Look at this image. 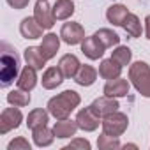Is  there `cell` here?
Returning <instances> with one entry per match:
<instances>
[{
  "label": "cell",
  "instance_id": "52a82bcc",
  "mask_svg": "<svg viewBox=\"0 0 150 150\" xmlns=\"http://www.w3.org/2000/svg\"><path fill=\"white\" fill-rule=\"evenodd\" d=\"M34 18L44 30H50L57 21L53 14V7L48 4V0H37V4L34 7Z\"/></svg>",
  "mask_w": 150,
  "mask_h": 150
},
{
  "label": "cell",
  "instance_id": "9a60e30c",
  "mask_svg": "<svg viewBox=\"0 0 150 150\" xmlns=\"http://www.w3.org/2000/svg\"><path fill=\"white\" fill-rule=\"evenodd\" d=\"M64 72L60 71V67H48L46 71H44V74H42V87L46 88V90H53V88H57V87H60L62 85V81H64Z\"/></svg>",
  "mask_w": 150,
  "mask_h": 150
},
{
  "label": "cell",
  "instance_id": "1f68e13d",
  "mask_svg": "<svg viewBox=\"0 0 150 150\" xmlns=\"http://www.w3.org/2000/svg\"><path fill=\"white\" fill-rule=\"evenodd\" d=\"M7 4L13 7V9H25L28 4H30V0H7Z\"/></svg>",
  "mask_w": 150,
  "mask_h": 150
},
{
  "label": "cell",
  "instance_id": "ac0fdd59",
  "mask_svg": "<svg viewBox=\"0 0 150 150\" xmlns=\"http://www.w3.org/2000/svg\"><path fill=\"white\" fill-rule=\"evenodd\" d=\"M23 58H25L27 65H30V67H34L37 71H41L46 65V57L42 55L41 48H37V46H28L23 51Z\"/></svg>",
  "mask_w": 150,
  "mask_h": 150
},
{
  "label": "cell",
  "instance_id": "2e32d148",
  "mask_svg": "<svg viewBox=\"0 0 150 150\" xmlns=\"http://www.w3.org/2000/svg\"><path fill=\"white\" fill-rule=\"evenodd\" d=\"M78 129H80V127H78L76 120H69V118H62V120L55 122V125H53V132H55V136L60 138V139H65V138L74 136Z\"/></svg>",
  "mask_w": 150,
  "mask_h": 150
},
{
  "label": "cell",
  "instance_id": "277c9868",
  "mask_svg": "<svg viewBox=\"0 0 150 150\" xmlns=\"http://www.w3.org/2000/svg\"><path fill=\"white\" fill-rule=\"evenodd\" d=\"M127 125H129V118L125 113H120V111H115V113H110L103 118L101 122V127H103V132L110 134V136H122L125 131H127Z\"/></svg>",
  "mask_w": 150,
  "mask_h": 150
},
{
  "label": "cell",
  "instance_id": "d6986e66",
  "mask_svg": "<svg viewBox=\"0 0 150 150\" xmlns=\"http://www.w3.org/2000/svg\"><path fill=\"white\" fill-rule=\"evenodd\" d=\"M58 67H60V71L64 72L65 78H74V76H76V72H78V69L81 67V64H80V60H78L76 55L67 53V55H64V57L60 58Z\"/></svg>",
  "mask_w": 150,
  "mask_h": 150
},
{
  "label": "cell",
  "instance_id": "cb8c5ba5",
  "mask_svg": "<svg viewBox=\"0 0 150 150\" xmlns=\"http://www.w3.org/2000/svg\"><path fill=\"white\" fill-rule=\"evenodd\" d=\"M48 120H50V111H46L44 108H35L27 117V127L35 129L41 125H48Z\"/></svg>",
  "mask_w": 150,
  "mask_h": 150
},
{
  "label": "cell",
  "instance_id": "e0dca14e",
  "mask_svg": "<svg viewBox=\"0 0 150 150\" xmlns=\"http://www.w3.org/2000/svg\"><path fill=\"white\" fill-rule=\"evenodd\" d=\"M122 69H124V67H122L117 60L106 58V60H103V62L99 64V76H101L103 80H115V78L120 76Z\"/></svg>",
  "mask_w": 150,
  "mask_h": 150
},
{
  "label": "cell",
  "instance_id": "484cf974",
  "mask_svg": "<svg viewBox=\"0 0 150 150\" xmlns=\"http://www.w3.org/2000/svg\"><path fill=\"white\" fill-rule=\"evenodd\" d=\"M96 37L106 46V48H113V46H118L120 44V35L117 32H113L111 28H99L96 32Z\"/></svg>",
  "mask_w": 150,
  "mask_h": 150
},
{
  "label": "cell",
  "instance_id": "4fadbf2b",
  "mask_svg": "<svg viewBox=\"0 0 150 150\" xmlns=\"http://www.w3.org/2000/svg\"><path fill=\"white\" fill-rule=\"evenodd\" d=\"M39 48H41L42 55L46 57V60L55 58V55H57V51H58V48H60V35H57V34H53V32L42 35V41H41V46H39Z\"/></svg>",
  "mask_w": 150,
  "mask_h": 150
},
{
  "label": "cell",
  "instance_id": "f1b7e54d",
  "mask_svg": "<svg viewBox=\"0 0 150 150\" xmlns=\"http://www.w3.org/2000/svg\"><path fill=\"white\" fill-rule=\"evenodd\" d=\"M97 146H99V150H113V148H120L122 145L117 136H110V134L103 132L97 138Z\"/></svg>",
  "mask_w": 150,
  "mask_h": 150
},
{
  "label": "cell",
  "instance_id": "44dd1931",
  "mask_svg": "<svg viewBox=\"0 0 150 150\" xmlns=\"http://www.w3.org/2000/svg\"><path fill=\"white\" fill-rule=\"evenodd\" d=\"M127 14H129V9H127L125 6H122V4H113V6H110L108 11H106V20H108L113 27H122L124 21H125V18H127Z\"/></svg>",
  "mask_w": 150,
  "mask_h": 150
},
{
  "label": "cell",
  "instance_id": "7402d4cb",
  "mask_svg": "<svg viewBox=\"0 0 150 150\" xmlns=\"http://www.w3.org/2000/svg\"><path fill=\"white\" fill-rule=\"evenodd\" d=\"M32 138H34V143L42 148V146H50L57 136H55L53 129H50L48 125H41V127L32 129Z\"/></svg>",
  "mask_w": 150,
  "mask_h": 150
},
{
  "label": "cell",
  "instance_id": "d6a6232c",
  "mask_svg": "<svg viewBox=\"0 0 150 150\" xmlns=\"http://www.w3.org/2000/svg\"><path fill=\"white\" fill-rule=\"evenodd\" d=\"M145 35H146V39L150 41V14L145 18Z\"/></svg>",
  "mask_w": 150,
  "mask_h": 150
},
{
  "label": "cell",
  "instance_id": "ba28073f",
  "mask_svg": "<svg viewBox=\"0 0 150 150\" xmlns=\"http://www.w3.org/2000/svg\"><path fill=\"white\" fill-rule=\"evenodd\" d=\"M90 108H92V111L97 115V117H101V118H104L106 115H110V113H115V111H118V108H120V104H118V101H117V97H110V96H103V97H97L92 104H90Z\"/></svg>",
  "mask_w": 150,
  "mask_h": 150
},
{
  "label": "cell",
  "instance_id": "f546056e",
  "mask_svg": "<svg viewBox=\"0 0 150 150\" xmlns=\"http://www.w3.org/2000/svg\"><path fill=\"white\" fill-rule=\"evenodd\" d=\"M30 148L32 146H30L28 139H25V138H14L7 145V150H30Z\"/></svg>",
  "mask_w": 150,
  "mask_h": 150
},
{
  "label": "cell",
  "instance_id": "8fae6325",
  "mask_svg": "<svg viewBox=\"0 0 150 150\" xmlns=\"http://www.w3.org/2000/svg\"><path fill=\"white\" fill-rule=\"evenodd\" d=\"M104 96H110V97H125L129 94V81L124 80V78H115V80H108V83L104 85L103 88Z\"/></svg>",
  "mask_w": 150,
  "mask_h": 150
},
{
  "label": "cell",
  "instance_id": "ffe728a7",
  "mask_svg": "<svg viewBox=\"0 0 150 150\" xmlns=\"http://www.w3.org/2000/svg\"><path fill=\"white\" fill-rule=\"evenodd\" d=\"M96 80H97V71H96V67H92L88 64L81 65L76 72V76H74V81L80 87H90L96 83Z\"/></svg>",
  "mask_w": 150,
  "mask_h": 150
},
{
  "label": "cell",
  "instance_id": "5b68a950",
  "mask_svg": "<svg viewBox=\"0 0 150 150\" xmlns=\"http://www.w3.org/2000/svg\"><path fill=\"white\" fill-rule=\"evenodd\" d=\"M60 39L69 46L81 44L83 39H85V28L80 23H74V21L64 23L62 28H60Z\"/></svg>",
  "mask_w": 150,
  "mask_h": 150
},
{
  "label": "cell",
  "instance_id": "7a4b0ae2",
  "mask_svg": "<svg viewBox=\"0 0 150 150\" xmlns=\"http://www.w3.org/2000/svg\"><path fill=\"white\" fill-rule=\"evenodd\" d=\"M129 81L143 97H150V65L138 60L129 65Z\"/></svg>",
  "mask_w": 150,
  "mask_h": 150
},
{
  "label": "cell",
  "instance_id": "83f0119b",
  "mask_svg": "<svg viewBox=\"0 0 150 150\" xmlns=\"http://www.w3.org/2000/svg\"><path fill=\"white\" fill-rule=\"evenodd\" d=\"M111 58H113V60H117L122 67H125V65H131L132 51H131L127 46H117V48L111 51Z\"/></svg>",
  "mask_w": 150,
  "mask_h": 150
},
{
  "label": "cell",
  "instance_id": "d4e9b609",
  "mask_svg": "<svg viewBox=\"0 0 150 150\" xmlns=\"http://www.w3.org/2000/svg\"><path fill=\"white\" fill-rule=\"evenodd\" d=\"M7 103L11 106H18V108H23V106H28L30 104V94L23 88H14L7 94Z\"/></svg>",
  "mask_w": 150,
  "mask_h": 150
},
{
  "label": "cell",
  "instance_id": "603a6c76",
  "mask_svg": "<svg viewBox=\"0 0 150 150\" xmlns=\"http://www.w3.org/2000/svg\"><path fill=\"white\" fill-rule=\"evenodd\" d=\"M53 14H55V20H69L72 14H74V2L72 0H57L53 4Z\"/></svg>",
  "mask_w": 150,
  "mask_h": 150
},
{
  "label": "cell",
  "instance_id": "30bf717a",
  "mask_svg": "<svg viewBox=\"0 0 150 150\" xmlns=\"http://www.w3.org/2000/svg\"><path fill=\"white\" fill-rule=\"evenodd\" d=\"M104 50H106V46L96 37V34L85 37L83 42H81V51H83V55H85L87 58H90V60H99V58L104 55Z\"/></svg>",
  "mask_w": 150,
  "mask_h": 150
},
{
  "label": "cell",
  "instance_id": "7c38bea8",
  "mask_svg": "<svg viewBox=\"0 0 150 150\" xmlns=\"http://www.w3.org/2000/svg\"><path fill=\"white\" fill-rule=\"evenodd\" d=\"M42 27L35 21V18L28 16V18H23L21 23H20V34L25 37V39H41L42 37Z\"/></svg>",
  "mask_w": 150,
  "mask_h": 150
},
{
  "label": "cell",
  "instance_id": "6da1fadb",
  "mask_svg": "<svg viewBox=\"0 0 150 150\" xmlns=\"http://www.w3.org/2000/svg\"><path fill=\"white\" fill-rule=\"evenodd\" d=\"M80 103H81V97L76 90H64L62 94L51 97L46 108L51 117H55L57 120H62V118H69V115L80 106Z\"/></svg>",
  "mask_w": 150,
  "mask_h": 150
},
{
  "label": "cell",
  "instance_id": "4316f807",
  "mask_svg": "<svg viewBox=\"0 0 150 150\" xmlns=\"http://www.w3.org/2000/svg\"><path fill=\"white\" fill-rule=\"evenodd\" d=\"M124 30L127 32V35H131V37H139L141 35V21H139V18L136 16V14H132V13H129L127 14V18H125V21H124Z\"/></svg>",
  "mask_w": 150,
  "mask_h": 150
},
{
  "label": "cell",
  "instance_id": "9c48e42d",
  "mask_svg": "<svg viewBox=\"0 0 150 150\" xmlns=\"http://www.w3.org/2000/svg\"><path fill=\"white\" fill-rule=\"evenodd\" d=\"M101 122H103L101 117H97V115L92 111L90 106L80 110L78 115H76V124H78V127H80L81 131H85V132H92V131H96V129L99 127Z\"/></svg>",
  "mask_w": 150,
  "mask_h": 150
},
{
  "label": "cell",
  "instance_id": "8992f818",
  "mask_svg": "<svg viewBox=\"0 0 150 150\" xmlns=\"http://www.w3.org/2000/svg\"><path fill=\"white\" fill-rule=\"evenodd\" d=\"M23 122V115L18 110V106L14 108H6L0 113V134H7L13 129H18Z\"/></svg>",
  "mask_w": 150,
  "mask_h": 150
},
{
  "label": "cell",
  "instance_id": "5bb4252c",
  "mask_svg": "<svg viewBox=\"0 0 150 150\" xmlns=\"http://www.w3.org/2000/svg\"><path fill=\"white\" fill-rule=\"evenodd\" d=\"M16 83H18L20 88H23V90H27V92L34 90V87L37 85V69H34V67H30V65H25V67L21 69V72H20Z\"/></svg>",
  "mask_w": 150,
  "mask_h": 150
},
{
  "label": "cell",
  "instance_id": "3957f363",
  "mask_svg": "<svg viewBox=\"0 0 150 150\" xmlns=\"http://www.w3.org/2000/svg\"><path fill=\"white\" fill-rule=\"evenodd\" d=\"M20 71V58L14 53H9V50L2 51V67H0V85L4 88L9 87L14 80H18Z\"/></svg>",
  "mask_w": 150,
  "mask_h": 150
},
{
  "label": "cell",
  "instance_id": "4dcf8cb0",
  "mask_svg": "<svg viewBox=\"0 0 150 150\" xmlns=\"http://www.w3.org/2000/svg\"><path fill=\"white\" fill-rule=\"evenodd\" d=\"M67 150H74V148H80V150H90V141L85 138H74L67 146Z\"/></svg>",
  "mask_w": 150,
  "mask_h": 150
}]
</instances>
